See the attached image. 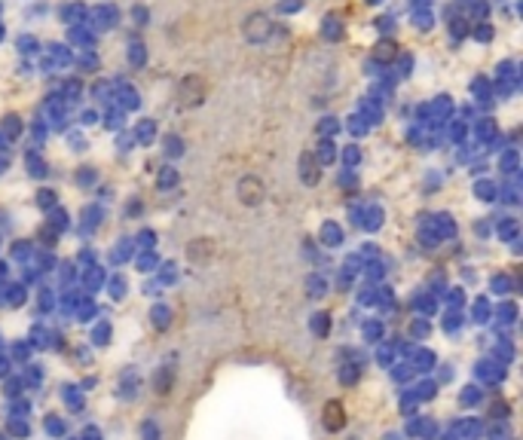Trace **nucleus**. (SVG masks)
I'll return each instance as SVG.
<instances>
[{"label": "nucleus", "mask_w": 523, "mask_h": 440, "mask_svg": "<svg viewBox=\"0 0 523 440\" xmlns=\"http://www.w3.org/2000/svg\"><path fill=\"white\" fill-rule=\"evenodd\" d=\"M324 413H330V428H340V425H343V419H340V404H330Z\"/></svg>", "instance_id": "nucleus-1"}]
</instances>
